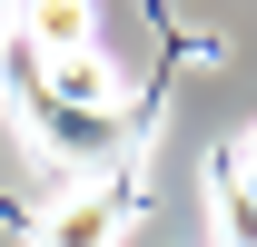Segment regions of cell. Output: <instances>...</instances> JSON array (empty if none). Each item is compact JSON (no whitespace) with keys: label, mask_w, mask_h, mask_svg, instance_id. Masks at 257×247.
Masks as SVG:
<instances>
[{"label":"cell","mask_w":257,"mask_h":247,"mask_svg":"<svg viewBox=\"0 0 257 247\" xmlns=\"http://www.w3.org/2000/svg\"><path fill=\"white\" fill-rule=\"evenodd\" d=\"M10 109H20V129H30V149L50 158V168H119L128 109H119V119H99V109H60L40 79H10Z\"/></svg>","instance_id":"1"},{"label":"cell","mask_w":257,"mask_h":247,"mask_svg":"<svg viewBox=\"0 0 257 247\" xmlns=\"http://www.w3.org/2000/svg\"><path fill=\"white\" fill-rule=\"evenodd\" d=\"M128 217H139V178H128V168H109V178H79L60 208H50L40 247H119Z\"/></svg>","instance_id":"2"},{"label":"cell","mask_w":257,"mask_h":247,"mask_svg":"<svg viewBox=\"0 0 257 247\" xmlns=\"http://www.w3.org/2000/svg\"><path fill=\"white\" fill-rule=\"evenodd\" d=\"M20 40L40 50V69H60V60H89V50H99V10H89V0H30Z\"/></svg>","instance_id":"3"},{"label":"cell","mask_w":257,"mask_h":247,"mask_svg":"<svg viewBox=\"0 0 257 247\" xmlns=\"http://www.w3.org/2000/svg\"><path fill=\"white\" fill-rule=\"evenodd\" d=\"M40 89L60 99V109H99V119H119V69L99 60V50H89V60H60V69H40Z\"/></svg>","instance_id":"4"},{"label":"cell","mask_w":257,"mask_h":247,"mask_svg":"<svg viewBox=\"0 0 257 247\" xmlns=\"http://www.w3.org/2000/svg\"><path fill=\"white\" fill-rule=\"evenodd\" d=\"M227 158H237V168H247V178H257V129H247V139H237V149H227Z\"/></svg>","instance_id":"5"}]
</instances>
